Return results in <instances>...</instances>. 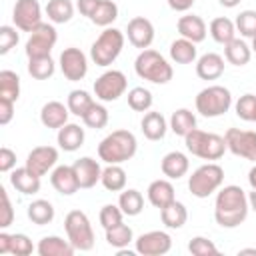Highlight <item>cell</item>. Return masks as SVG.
Wrapping results in <instances>:
<instances>
[{"mask_svg": "<svg viewBox=\"0 0 256 256\" xmlns=\"http://www.w3.org/2000/svg\"><path fill=\"white\" fill-rule=\"evenodd\" d=\"M248 210H250L248 196L240 186L230 184L218 190L214 200V218L222 228L240 226L246 220Z\"/></svg>", "mask_w": 256, "mask_h": 256, "instance_id": "1", "label": "cell"}, {"mask_svg": "<svg viewBox=\"0 0 256 256\" xmlns=\"http://www.w3.org/2000/svg\"><path fill=\"white\" fill-rule=\"evenodd\" d=\"M138 150L136 136L130 130H114L98 144V156L106 164H122Z\"/></svg>", "mask_w": 256, "mask_h": 256, "instance_id": "2", "label": "cell"}, {"mask_svg": "<svg viewBox=\"0 0 256 256\" xmlns=\"http://www.w3.org/2000/svg\"><path fill=\"white\" fill-rule=\"evenodd\" d=\"M134 70L142 80H148L152 84H168L172 80V66L168 64V60L156 52V50H142L136 60H134Z\"/></svg>", "mask_w": 256, "mask_h": 256, "instance_id": "3", "label": "cell"}, {"mask_svg": "<svg viewBox=\"0 0 256 256\" xmlns=\"http://www.w3.org/2000/svg\"><path fill=\"white\" fill-rule=\"evenodd\" d=\"M186 148L190 154L202 158V160H220L224 156L226 148V140L224 136H218L214 132H204V130H190L184 136Z\"/></svg>", "mask_w": 256, "mask_h": 256, "instance_id": "4", "label": "cell"}, {"mask_svg": "<svg viewBox=\"0 0 256 256\" xmlns=\"http://www.w3.org/2000/svg\"><path fill=\"white\" fill-rule=\"evenodd\" d=\"M124 48V32L118 28H104L90 48V58L96 66H110Z\"/></svg>", "mask_w": 256, "mask_h": 256, "instance_id": "5", "label": "cell"}, {"mask_svg": "<svg viewBox=\"0 0 256 256\" xmlns=\"http://www.w3.org/2000/svg\"><path fill=\"white\" fill-rule=\"evenodd\" d=\"M222 182H224L222 166L216 162H208L192 172V176L188 178V190L196 198H208L222 186Z\"/></svg>", "mask_w": 256, "mask_h": 256, "instance_id": "6", "label": "cell"}, {"mask_svg": "<svg viewBox=\"0 0 256 256\" xmlns=\"http://www.w3.org/2000/svg\"><path fill=\"white\" fill-rule=\"evenodd\" d=\"M230 106H232V94L228 88H224L220 84L208 86V88L200 90L196 96V112H200L206 118L222 116L230 110Z\"/></svg>", "mask_w": 256, "mask_h": 256, "instance_id": "7", "label": "cell"}, {"mask_svg": "<svg viewBox=\"0 0 256 256\" xmlns=\"http://www.w3.org/2000/svg\"><path fill=\"white\" fill-rule=\"evenodd\" d=\"M64 230L72 246L80 252H88L94 248V230L88 216L82 210H70L64 218Z\"/></svg>", "mask_w": 256, "mask_h": 256, "instance_id": "8", "label": "cell"}, {"mask_svg": "<svg viewBox=\"0 0 256 256\" xmlns=\"http://www.w3.org/2000/svg\"><path fill=\"white\" fill-rule=\"evenodd\" d=\"M56 40H58L56 28H54L52 24H48V22H42L40 26H36V28L30 32V36H28V40H26L24 52H26L28 58L50 56V52H52Z\"/></svg>", "mask_w": 256, "mask_h": 256, "instance_id": "9", "label": "cell"}, {"mask_svg": "<svg viewBox=\"0 0 256 256\" xmlns=\"http://www.w3.org/2000/svg\"><path fill=\"white\" fill-rule=\"evenodd\" d=\"M128 80L120 70H106L94 82V94L102 102H114L126 92Z\"/></svg>", "mask_w": 256, "mask_h": 256, "instance_id": "10", "label": "cell"}, {"mask_svg": "<svg viewBox=\"0 0 256 256\" xmlns=\"http://www.w3.org/2000/svg\"><path fill=\"white\" fill-rule=\"evenodd\" d=\"M224 140H226V148L234 156H240L244 160H256V132L228 128Z\"/></svg>", "mask_w": 256, "mask_h": 256, "instance_id": "11", "label": "cell"}, {"mask_svg": "<svg viewBox=\"0 0 256 256\" xmlns=\"http://www.w3.org/2000/svg\"><path fill=\"white\" fill-rule=\"evenodd\" d=\"M14 26L22 32H32L36 26L42 24V8L38 0H16L12 10Z\"/></svg>", "mask_w": 256, "mask_h": 256, "instance_id": "12", "label": "cell"}, {"mask_svg": "<svg viewBox=\"0 0 256 256\" xmlns=\"http://www.w3.org/2000/svg\"><path fill=\"white\" fill-rule=\"evenodd\" d=\"M58 64H60V70H62L64 78L70 80V82L82 80L86 76V72H88V58H86V54L80 48H74V46L62 50Z\"/></svg>", "mask_w": 256, "mask_h": 256, "instance_id": "13", "label": "cell"}, {"mask_svg": "<svg viewBox=\"0 0 256 256\" xmlns=\"http://www.w3.org/2000/svg\"><path fill=\"white\" fill-rule=\"evenodd\" d=\"M136 252L142 256H162L172 248V238L164 230H150L134 240Z\"/></svg>", "mask_w": 256, "mask_h": 256, "instance_id": "14", "label": "cell"}, {"mask_svg": "<svg viewBox=\"0 0 256 256\" xmlns=\"http://www.w3.org/2000/svg\"><path fill=\"white\" fill-rule=\"evenodd\" d=\"M126 36H128L132 46H136L140 50H146L154 40V26L148 18L134 16L126 26Z\"/></svg>", "mask_w": 256, "mask_h": 256, "instance_id": "15", "label": "cell"}, {"mask_svg": "<svg viewBox=\"0 0 256 256\" xmlns=\"http://www.w3.org/2000/svg\"><path fill=\"white\" fill-rule=\"evenodd\" d=\"M56 162H58V150L54 146H36L26 156V166L38 176H44L48 170H52Z\"/></svg>", "mask_w": 256, "mask_h": 256, "instance_id": "16", "label": "cell"}, {"mask_svg": "<svg viewBox=\"0 0 256 256\" xmlns=\"http://www.w3.org/2000/svg\"><path fill=\"white\" fill-rule=\"evenodd\" d=\"M50 182L54 186V190L62 196H72L80 190V184H78V178H76V172L72 166H56L50 174Z\"/></svg>", "mask_w": 256, "mask_h": 256, "instance_id": "17", "label": "cell"}, {"mask_svg": "<svg viewBox=\"0 0 256 256\" xmlns=\"http://www.w3.org/2000/svg\"><path fill=\"white\" fill-rule=\"evenodd\" d=\"M74 172H76V178H78V184L80 188H92L96 186V182H100L102 178V168L100 164L90 158V156H84V158H78L74 164H72Z\"/></svg>", "mask_w": 256, "mask_h": 256, "instance_id": "18", "label": "cell"}, {"mask_svg": "<svg viewBox=\"0 0 256 256\" xmlns=\"http://www.w3.org/2000/svg\"><path fill=\"white\" fill-rule=\"evenodd\" d=\"M178 32H180L182 38L192 40L194 44L202 42V40L206 38V34H208L206 22H204L200 16H196V14L180 16V18H178Z\"/></svg>", "mask_w": 256, "mask_h": 256, "instance_id": "19", "label": "cell"}, {"mask_svg": "<svg viewBox=\"0 0 256 256\" xmlns=\"http://www.w3.org/2000/svg\"><path fill=\"white\" fill-rule=\"evenodd\" d=\"M196 74L202 80H216L224 74V58L216 52H206L196 62Z\"/></svg>", "mask_w": 256, "mask_h": 256, "instance_id": "20", "label": "cell"}, {"mask_svg": "<svg viewBox=\"0 0 256 256\" xmlns=\"http://www.w3.org/2000/svg\"><path fill=\"white\" fill-rule=\"evenodd\" d=\"M68 106H64L62 102L58 100H52V102H46L40 110V122L46 126V128H62L64 124H68Z\"/></svg>", "mask_w": 256, "mask_h": 256, "instance_id": "21", "label": "cell"}, {"mask_svg": "<svg viewBox=\"0 0 256 256\" xmlns=\"http://www.w3.org/2000/svg\"><path fill=\"white\" fill-rule=\"evenodd\" d=\"M10 184L18 192H22V194H36V192H40V176L34 174L28 166L14 168L10 172Z\"/></svg>", "mask_w": 256, "mask_h": 256, "instance_id": "22", "label": "cell"}, {"mask_svg": "<svg viewBox=\"0 0 256 256\" xmlns=\"http://www.w3.org/2000/svg\"><path fill=\"white\" fill-rule=\"evenodd\" d=\"M160 168H162V174H164L166 178L178 180V178H182V176L188 172L190 162H188V156H186V154H182V152H178V150H172V152H168V154L162 158Z\"/></svg>", "mask_w": 256, "mask_h": 256, "instance_id": "23", "label": "cell"}, {"mask_svg": "<svg viewBox=\"0 0 256 256\" xmlns=\"http://www.w3.org/2000/svg\"><path fill=\"white\" fill-rule=\"evenodd\" d=\"M146 194H148L150 204H152V206H156V208H160V210H162L164 206H168L170 202H174V200H176V194H174V186H172V182L162 180V178H158V180L150 182V186H148Z\"/></svg>", "mask_w": 256, "mask_h": 256, "instance_id": "24", "label": "cell"}, {"mask_svg": "<svg viewBox=\"0 0 256 256\" xmlns=\"http://www.w3.org/2000/svg\"><path fill=\"white\" fill-rule=\"evenodd\" d=\"M36 252L40 256H72L76 248L72 246L70 240H64L60 236H44L38 242Z\"/></svg>", "mask_w": 256, "mask_h": 256, "instance_id": "25", "label": "cell"}, {"mask_svg": "<svg viewBox=\"0 0 256 256\" xmlns=\"http://www.w3.org/2000/svg\"><path fill=\"white\" fill-rule=\"evenodd\" d=\"M58 146L66 152H74L84 144V128H80L78 124H64L62 128H58Z\"/></svg>", "mask_w": 256, "mask_h": 256, "instance_id": "26", "label": "cell"}, {"mask_svg": "<svg viewBox=\"0 0 256 256\" xmlns=\"http://www.w3.org/2000/svg\"><path fill=\"white\" fill-rule=\"evenodd\" d=\"M142 134L148 138V140H162L166 136V130H168V124H166V118L160 114V112H146L142 122Z\"/></svg>", "mask_w": 256, "mask_h": 256, "instance_id": "27", "label": "cell"}, {"mask_svg": "<svg viewBox=\"0 0 256 256\" xmlns=\"http://www.w3.org/2000/svg\"><path fill=\"white\" fill-rule=\"evenodd\" d=\"M160 218H162V224H164L166 228L178 230V228H182V226L186 224V220H188V210H186V206H184L182 202L174 200V202H170L168 206H164V208L160 210Z\"/></svg>", "mask_w": 256, "mask_h": 256, "instance_id": "28", "label": "cell"}, {"mask_svg": "<svg viewBox=\"0 0 256 256\" xmlns=\"http://www.w3.org/2000/svg\"><path fill=\"white\" fill-rule=\"evenodd\" d=\"M224 58H226L230 64H234V66H244V64H248L250 58H252V48H250L244 40L234 38L232 42L224 44Z\"/></svg>", "mask_w": 256, "mask_h": 256, "instance_id": "29", "label": "cell"}, {"mask_svg": "<svg viewBox=\"0 0 256 256\" xmlns=\"http://www.w3.org/2000/svg\"><path fill=\"white\" fill-rule=\"evenodd\" d=\"M46 16L52 24H66L74 16V4L70 0H48Z\"/></svg>", "mask_w": 256, "mask_h": 256, "instance_id": "30", "label": "cell"}, {"mask_svg": "<svg viewBox=\"0 0 256 256\" xmlns=\"http://www.w3.org/2000/svg\"><path fill=\"white\" fill-rule=\"evenodd\" d=\"M210 36L218 44H228V42H232L236 38V24L226 16L214 18L210 22Z\"/></svg>", "mask_w": 256, "mask_h": 256, "instance_id": "31", "label": "cell"}, {"mask_svg": "<svg viewBox=\"0 0 256 256\" xmlns=\"http://www.w3.org/2000/svg\"><path fill=\"white\" fill-rule=\"evenodd\" d=\"M196 128V116L188 108H178L170 116V130L176 136H186L190 130Z\"/></svg>", "mask_w": 256, "mask_h": 256, "instance_id": "32", "label": "cell"}, {"mask_svg": "<svg viewBox=\"0 0 256 256\" xmlns=\"http://www.w3.org/2000/svg\"><path fill=\"white\" fill-rule=\"evenodd\" d=\"M100 182L110 192H122L126 188V172H124V168L120 164H108L102 170Z\"/></svg>", "mask_w": 256, "mask_h": 256, "instance_id": "33", "label": "cell"}, {"mask_svg": "<svg viewBox=\"0 0 256 256\" xmlns=\"http://www.w3.org/2000/svg\"><path fill=\"white\" fill-rule=\"evenodd\" d=\"M28 218L36 224V226H46L54 220V206L44 200V198H38V200H32L28 204Z\"/></svg>", "mask_w": 256, "mask_h": 256, "instance_id": "34", "label": "cell"}, {"mask_svg": "<svg viewBox=\"0 0 256 256\" xmlns=\"http://www.w3.org/2000/svg\"><path fill=\"white\" fill-rule=\"evenodd\" d=\"M170 58L176 64H192L196 60V44L186 38H178L170 44Z\"/></svg>", "mask_w": 256, "mask_h": 256, "instance_id": "35", "label": "cell"}, {"mask_svg": "<svg viewBox=\"0 0 256 256\" xmlns=\"http://www.w3.org/2000/svg\"><path fill=\"white\" fill-rule=\"evenodd\" d=\"M118 206L124 212V216H138L144 208V196L134 188H124L118 198Z\"/></svg>", "mask_w": 256, "mask_h": 256, "instance_id": "36", "label": "cell"}, {"mask_svg": "<svg viewBox=\"0 0 256 256\" xmlns=\"http://www.w3.org/2000/svg\"><path fill=\"white\" fill-rule=\"evenodd\" d=\"M56 70V64L52 56H38V58H28V74L36 80H48Z\"/></svg>", "mask_w": 256, "mask_h": 256, "instance_id": "37", "label": "cell"}, {"mask_svg": "<svg viewBox=\"0 0 256 256\" xmlns=\"http://www.w3.org/2000/svg\"><path fill=\"white\" fill-rule=\"evenodd\" d=\"M132 240H134L132 228L128 224H124V222H120V224H116V226H112V228L106 230V242L112 248H118V250L120 248H126Z\"/></svg>", "mask_w": 256, "mask_h": 256, "instance_id": "38", "label": "cell"}, {"mask_svg": "<svg viewBox=\"0 0 256 256\" xmlns=\"http://www.w3.org/2000/svg\"><path fill=\"white\" fill-rule=\"evenodd\" d=\"M116 18H118V6L112 0H100V4L96 6L94 14L90 16V20L96 26H104V28H108Z\"/></svg>", "mask_w": 256, "mask_h": 256, "instance_id": "39", "label": "cell"}, {"mask_svg": "<svg viewBox=\"0 0 256 256\" xmlns=\"http://www.w3.org/2000/svg\"><path fill=\"white\" fill-rule=\"evenodd\" d=\"M20 96V78L12 70H2L0 72V98L8 100H18Z\"/></svg>", "mask_w": 256, "mask_h": 256, "instance_id": "40", "label": "cell"}, {"mask_svg": "<svg viewBox=\"0 0 256 256\" xmlns=\"http://www.w3.org/2000/svg\"><path fill=\"white\" fill-rule=\"evenodd\" d=\"M92 104H94V98H92L86 90H72V92L68 94V102H66L70 114L80 116V118L88 112V108H90Z\"/></svg>", "mask_w": 256, "mask_h": 256, "instance_id": "41", "label": "cell"}, {"mask_svg": "<svg viewBox=\"0 0 256 256\" xmlns=\"http://www.w3.org/2000/svg\"><path fill=\"white\" fill-rule=\"evenodd\" d=\"M128 106L134 110V112H148L150 106H152V92L144 86H136L128 92Z\"/></svg>", "mask_w": 256, "mask_h": 256, "instance_id": "42", "label": "cell"}, {"mask_svg": "<svg viewBox=\"0 0 256 256\" xmlns=\"http://www.w3.org/2000/svg\"><path fill=\"white\" fill-rule=\"evenodd\" d=\"M82 122H84L88 128H94V130L104 128V126L108 124V110H106V106L94 102V104L88 108V112L82 116Z\"/></svg>", "mask_w": 256, "mask_h": 256, "instance_id": "43", "label": "cell"}, {"mask_svg": "<svg viewBox=\"0 0 256 256\" xmlns=\"http://www.w3.org/2000/svg\"><path fill=\"white\" fill-rule=\"evenodd\" d=\"M236 32H240V36L244 38H254L256 36V10H242L236 20Z\"/></svg>", "mask_w": 256, "mask_h": 256, "instance_id": "44", "label": "cell"}, {"mask_svg": "<svg viewBox=\"0 0 256 256\" xmlns=\"http://www.w3.org/2000/svg\"><path fill=\"white\" fill-rule=\"evenodd\" d=\"M236 116L246 122H254V112H256V96L254 94H244L236 100Z\"/></svg>", "mask_w": 256, "mask_h": 256, "instance_id": "45", "label": "cell"}, {"mask_svg": "<svg viewBox=\"0 0 256 256\" xmlns=\"http://www.w3.org/2000/svg\"><path fill=\"white\" fill-rule=\"evenodd\" d=\"M188 250L190 254L194 256H216L218 254V248L212 240L204 238V236H194L190 242H188Z\"/></svg>", "mask_w": 256, "mask_h": 256, "instance_id": "46", "label": "cell"}, {"mask_svg": "<svg viewBox=\"0 0 256 256\" xmlns=\"http://www.w3.org/2000/svg\"><path fill=\"white\" fill-rule=\"evenodd\" d=\"M122 218H124V212L120 210V206L106 204V206H102V210H100V224H102L104 230H108V228L120 224Z\"/></svg>", "mask_w": 256, "mask_h": 256, "instance_id": "47", "label": "cell"}, {"mask_svg": "<svg viewBox=\"0 0 256 256\" xmlns=\"http://www.w3.org/2000/svg\"><path fill=\"white\" fill-rule=\"evenodd\" d=\"M34 252V244L26 234H10V252L16 256H28Z\"/></svg>", "mask_w": 256, "mask_h": 256, "instance_id": "48", "label": "cell"}, {"mask_svg": "<svg viewBox=\"0 0 256 256\" xmlns=\"http://www.w3.org/2000/svg\"><path fill=\"white\" fill-rule=\"evenodd\" d=\"M20 40V34L14 26H0V54H8Z\"/></svg>", "mask_w": 256, "mask_h": 256, "instance_id": "49", "label": "cell"}, {"mask_svg": "<svg viewBox=\"0 0 256 256\" xmlns=\"http://www.w3.org/2000/svg\"><path fill=\"white\" fill-rule=\"evenodd\" d=\"M0 198H2V212H0V228H8L14 220V208L8 198L6 188H0Z\"/></svg>", "mask_w": 256, "mask_h": 256, "instance_id": "50", "label": "cell"}, {"mask_svg": "<svg viewBox=\"0 0 256 256\" xmlns=\"http://www.w3.org/2000/svg\"><path fill=\"white\" fill-rule=\"evenodd\" d=\"M16 168V152L8 146L0 148V172H12Z\"/></svg>", "mask_w": 256, "mask_h": 256, "instance_id": "51", "label": "cell"}, {"mask_svg": "<svg viewBox=\"0 0 256 256\" xmlns=\"http://www.w3.org/2000/svg\"><path fill=\"white\" fill-rule=\"evenodd\" d=\"M14 118V100L0 98V124H8Z\"/></svg>", "mask_w": 256, "mask_h": 256, "instance_id": "52", "label": "cell"}, {"mask_svg": "<svg viewBox=\"0 0 256 256\" xmlns=\"http://www.w3.org/2000/svg\"><path fill=\"white\" fill-rule=\"evenodd\" d=\"M98 4H100V0H76L78 12H80L82 16H88V18L94 14V10H96Z\"/></svg>", "mask_w": 256, "mask_h": 256, "instance_id": "53", "label": "cell"}, {"mask_svg": "<svg viewBox=\"0 0 256 256\" xmlns=\"http://www.w3.org/2000/svg\"><path fill=\"white\" fill-rule=\"evenodd\" d=\"M192 4H194V0H168V6L176 12H186L192 8Z\"/></svg>", "mask_w": 256, "mask_h": 256, "instance_id": "54", "label": "cell"}, {"mask_svg": "<svg viewBox=\"0 0 256 256\" xmlns=\"http://www.w3.org/2000/svg\"><path fill=\"white\" fill-rule=\"evenodd\" d=\"M0 252L2 254L10 252V234L8 232H0Z\"/></svg>", "mask_w": 256, "mask_h": 256, "instance_id": "55", "label": "cell"}, {"mask_svg": "<svg viewBox=\"0 0 256 256\" xmlns=\"http://www.w3.org/2000/svg\"><path fill=\"white\" fill-rule=\"evenodd\" d=\"M248 184H250V188L252 190H256V164L250 168V172H248Z\"/></svg>", "mask_w": 256, "mask_h": 256, "instance_id": "56", "label": "cell"}, {"mask_svg": "<svg viewBox=\"0 0 256 256\" xmlns=\"http://www.w3.org/2000/svg\"><path fill=\"white\" fill-rule=\"evenodd\" d=\"M218 2H220L224 8H234V6H238L242 0H218Z\"/></svg>", "mask_w": 256, "mask_h": 256, "instance_id": "57", "label": "cell"}, {"mask_svg": "<svg viewBox=\"0 0 256 256\" xmlns=\"http://www.w3.org/2000/svg\"><path fill=\"white\" fill-rule=\"evenodd\" d=\"M248 204H250V210L256 212V190H252V192L248 194Z\"/></svg>", "mask_w": 256, "mask_h": 256, "instance_id": "58", "label": "cell"}, {"mask_svg": "<svg viewBox=\"0 0 256 256\" xmlns=\"http://www.w3.org/2000/svg\"><path fill=\"white\" fill-rule=\"evenodd\" d=\"M240 254H256V248H242Z\"/></svg>", "mask_w": 256, "mask_h": 256, "instance_id": "59", "label": "cell"}, {"mask_svg": "<svg viewBox=\"0 0 256 256\" xmlns=\"http://www.w3.org/2000/svg\"><path fill=\"white\" fill-rule=\"evenodd\" d=\"M250 48H252V52H254V54H256V36H254V38H252V46H250Z\"/></svg>", "mask_w": 256, "mask_h": 256, "instance_id": "60", "label": "cell"}, {"mask_svg": "<svg viewBox=\"0 0 256 256\" xmlns=\"http://www.w3.org/2000/svg\"><path fill=\"white\" fill-rule=\"evenodd\" d=\"M254 122H256V112H254Z\"/></svg>", "mask_w": 256, "mask_h": 256, "instance_id": "61", "label": "cell"}]
</instances>
